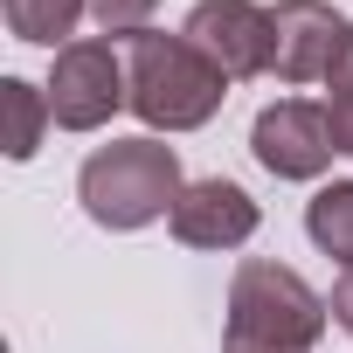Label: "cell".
Listing matches in <instances>:
<instances>
[{
	"instance_id": "obj_12",
	"label": "cell",
	"mask_w": 353,
	"mask_h": 353,
	"mask_svg": "<svg viewBox=\"0 0 353 353\" xmlns=\"http://www.w3.org/2000/svg\"><path fill=\"white\" fill-rule=\"evenodd\" d=\"M152 14H159V0H90V21L104 35H139Z\"/></svg>"
},
{
	"instance_id": "obj_10",
	"label": "cell",
	"mask_w": 353,
	"mask_h": 353,
	"mask_svg": "<svg viewBox=\"0 0 353 353\" xmlns=\"http://www.w3.org/2000/svg\"><path fill=\"white\" fill-rule=\"evenodd\" d=\"M305 236L353 270V181H332L305 201Z\"/></svg>"
},
{
	"instance_id": "obj_11",
	"label": "cell",
	"mask_w": 353,
	"mask_h": 353,
	"mask_svg": "<svg viewBox=\"0 0 353 353\" xmlns=\"http://www.w3.org/2000/svg\"><path fill=\"white\" fill-rule=\"evenodd\" d=\"M0 104H8V159H35L42 152V125L49 118V90H35L28 77H8L0 83Z\"/></svg>"
},
{
	"instance_id": "obj_4",
	"label": "cell",
	"mask_w": 353,
	"mask_h": 353,
	"mask_svg": "<svg viewBox=\"0 0 353 353\" xmlns=\"http://www.w3.org/2000/svg\"><path fill=\"white\" fill-rule=\"evenodd\" d=\"M132 90H125V56L97 35L56 49V70H49V118L63 132H97L111 125V111H125Z\"/></svg>"
},
{
	"instance_id": "obj_2",
	"label": "cell",
	"mask_w": 353,
	"mask_h": 353,
	"mask_svg": "<svg viewBox=\"0 0 353 353\" xmlns=\"http://www.w3.org/2000/svg\"><path fill=\"white\" fill-rule=\"evenodd\" d=\"M325 298L270 263V256H243L229 277V325H222V353H312L325 332Z\"/></svg>"
},
{
	"instance_id": "obj_5",
	"label": "cell",
	"mask_w": 353,
	"mask_h": 353,
	"mask_svg": "<svg viewBox=\"0 0 353 353\" xmlns=\"http://www.w3.org/2000/svg\"><path fill=\"white\" fill-rule=\"evenodd\" d=\"M250 152L263 173H277V181H319V173L332 166L339 139H332V104H305V97H277L256 111L250 125Z\"/></svg>"
},
{
	"instance_id": "obj_8",
	"label": "cell",
	"mask_w": 353,
	"mask_h": 353,
	"mask_svg": "<svg viewBox=\"0 0 353 353\" xmlns=\"http://www.w3.org/2000/svg\"><path fill=\"white\" fill-rule=\"evenodd\" d=\"M166 222H173V243L188 250H243L256 236V201L215 173V181H188Z\"/></svg>"
},
{
	"instance_id": "obj_6",
	"label": "cell",
	"mask_w": 353,
	"mask_h": 353,
	"mask_svg": "<svg viewBox=\"0 0 353 353\" xmlns=\"http://www.w3.org/2000/svg\"><path fill=\"white\" fill-rule=\"evenodd\" d=\"M229 83H243V77H270V49H277V35H270V8H256V0H201V8L188 14V28H181Z\"/></svg>"
},
{
	"instance_id": "obj_9",
	"label": "cell",
	"mask_w": 353,
	"mask_h": 353,
	"mask_svg": "<svg viewBox=\"0 0 353 353\" xmlns=\"http://www.w3.org/2000/svg\"><path fill=\"white\" fill-rule=\"evenodd\" d=\"M0 14H8V35H14V42L70 49L77 21L90 14V0H0Z\"/></svg>"
},
{
	"instance_id": "obj_13",
	"label": "cell",
	"mask_w": 353,
	"mask_h": 353,
	"mask_svg": "<svg viewBox=\"0 0 353 353\" xmlns=\"http://www.w3.org/2000/svg\"><path fill=\"white\" fill-rule=\"evenodd\" d=\"M325 90H332V104H339V97H353V35H346V49H339V63H332Z\"/></svg>"
},
{
	"instance_id": "obj_3",
	"label": "cell",
	"mask_w": 353,
	"mask_h": 353,
	"mask_svg": "<svg viewBox=\"0 0 353 353\" xmlns=\"http://www.w3.org/2000/svg\"><path fill=\"white\" fill-rule=\"evenodd\" d=\"M181 152L159 145L152 132L145 139H111L83 159L77 173V201L97 229H145L159 215H173V201H181Z\"/></svg>"
},
{
	"instance_id": "obj_14",
	"label": "cell",
	"mask_w": 353,
	"mask_h": 353,
	"mask_svg": "<svg viewBox=\"0 0 353 353\" xmlns=\"http://www.w3.org/2000/svg\"><path fill=\"white\" fill-rule=\"evenodd\" d=\"M332 319H339V332L353 339V270H346V277L332 284Z\"/></svg>"
},
{
	"instance_id": "obj_1",
	"label": "cell",
	"mask_w": 353,
	"mask_h": 353,
	"mask_svg": "<svg viewBox=\"0 0 353 353\" xmlns=\"http://www.w3.org/2000/svg\"><path fill=\"white\" fill-rule=\"evenodd\" d=\"M125 90H132V111L152 132H201L222 111L229 77L188 35L139 28V35H125Z\"/></svg>"
},
{
	"instance_id": "obj_7",
	"label": "cell",
	"mask_w": 353,
	"mask_h": 353,
	"mask_svg": "<svg viewBox=\"0 0 353 353\" xmlns=\"http://www.w3.org/2000/svg\"><path fill=\"white\" fill-rule=\"evenodd\" d=\"M270 35H277L270 77H284V83H325L332 63H339V49H346V35H353V21L339 8H325V0H277V8H270Z\"/></svg>"
},
{
	"instance_id": "obj_15",
	"label": "cell",
	"mask_w": 353,
	"mask_h": 353,
	"mask_svg": "<svg viewBox=\"0 0 353 353\" xmlns=\"http://www.w3.org/2000/svg\"><path fill=\"white\" fill-rule=\"evenodd\" d=\"M332 139H339V152L353 159V97H339V104H332Z\"/></svg>"
}]
</instances>
